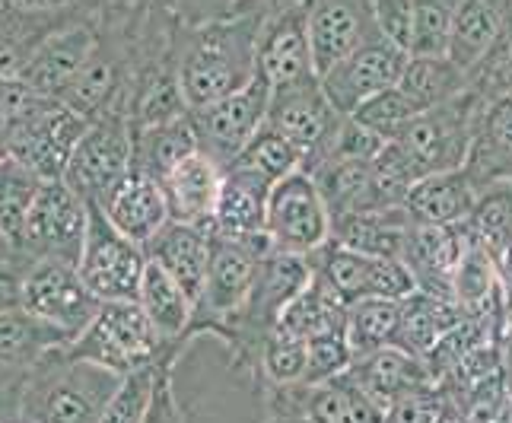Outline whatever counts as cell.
<instances>
[{
    "instance_id": "obj_27",
    "label": "cell",
    "mask_w": 512,
    "mask_h": 423,
    "mask_svg": "<svg viewBox=\"0 0 512 423\" xmlns=\"http://www.w3.org/2000/svg\"><path fill=\"white\" fill-rule=\"evenodd\" d=\"M306 29H309L312 70L319 80L360 48V35H363L357 10L344 4V0H322L309 13Z\"/></svg>"
},
{
    "instance_id": "obj_48",
    "label": "cell",
    "mask_w": 512,
    "mask_h": 423,
    "mask_svg": "<svg viewBox=\"0 0 512 423\" xmlns=\"http://www.w3.org/2000/svg\"><path fill=\"white\" fill-rule=\"evenodd\" d=\"M144 423H185V411H182V404H179V398H175V389H172L169 366H163Z\"/></svg>"
},
{
    "instance_id": "obj_32",
    "label": "cell",
    "mask_w": 512,
    "mask_h": 423,
    "mask_svg": "<svg viewBox=\"0 0 512 423\" xmlns=\"http://www.w3.org/2000/svg\"><path fill=\"white\" fill-rule=\"evenodd\" d=\"M465 74L449 58H411L398 80V90L414 102L417 112L462 99Z\"/></svg>"
},
{
    "instance_id": "obj_28",
    "label": "cell",
    "mask_w": 512,
    "mask_h": 423,
    "mask_svg": "<svg viewBox=\"0 0 512 423\" xmlns=\"http://www.w3.org/2000/svg\"><path fill=\"white\" fill-rule=\"evenodd\" d=\"M344 328H347V306L315 271L309 287L293 299L277 322V334L296 341H312L322 338V334H344Z\"/></svg>"
},
{
    "instance_id": "obj_53",
    "label": "cell",
    "mask_w": 512,
    "mask_h": 423,
    "mask_svg": "<svg viewBox=\"0 0 512 423\" xmlns=\"http://www.w3.org/2000/svg\"><path fill=\"white\" fill-rule=\"evenodd\" d=\"M10 128H13V115L4 109V105H0V144H4V140H7ZM4 153H7V150H4Z\"/></svg>"
},
{
    "instance_id": "obj_5",
    "label": "cell",
    "mask_w": 512,
    "mask_h": 423,
    "mask_svg": "<svg viewBox=\"0 0 512 423\" xmlns=\"http://www.w3.org/2000/svg\"><path fill=\"white\" fill-rule=\"evenodd\" d=\"M274 90L261 74H255L242 90L229 93L226 99L207 105V109L191 112V125L198 134V150L210 160H217L223 169L233 166L242 150L268 125Z\"/></svg>"
},
{
    "instance_id": "obj_43",
    "label": "cell",
    "mask_w": 512,
    "mask_h": 423,
    "mask_svg": "<svg viewBox=\"0 0 512 423\" xmlns=\"http://www.w3.org/2000/svg\"><path fill=\"white\" fill-rule=\"evenodd\" d=\"M353 350L344 334H322V338L306 341V379L303 385H325L344 376L353 366Z\"/></svg>"
},
{
    "instance_id": "obj_21",
    "label": "cell",
    "mask_w": 512,
    "mask_h": 423,
    "mask_svg": "<svg viewBox=\"0 0 512 423\" xmlns=\"http://www.w3.org/2000/svg\"><path fill=\"white\" fill-rule=\"evenodd\" d=\"M147 258L175 277V284L191 296L194 312H198L210 268V229L169 220L163 233L147 245Z\"/></svg>"
},
{
    "instance_id": "obj_45",
    "label": "cell",
    "mask_w": 512,
    "mask_h": 423,
    "mask_svg": "<svg viewBox=\"0 0 512 423\" xmlns=\"http://www.w3.org/2000/svg\"><path fill=\"white\" fill-rule=\"evenodd\" d=\"M388 147V140L379 137L376 131H369L366 125H360L357 118L344 115L338 134H334V144L328 160H360V163H373L379 160V153Z\"/></svg>"
},
{
    "instance_id": "obj_47",
    "label": "cell",
    "mask_w": 512,
    "mask_h": 423,
    "mask_svg": "<svg viewBox=\"0 0 512 423\" xmlns=\"http://www.w3.org/2000/svg\"><path fill=\"white\" fill-rule=\"evenodd\" d=\"M373 16L385 42L411 55L414 39V0H373Z\"/></svg>"
},
{
    "instance_id": "obj_25",
    "label": "cell",
    "mask_w": 512,
    "mask_h": 423,
    "mask_svg": "<svg viewBox=\"0 0 512 423\" xmlns=\"http://www.w3.org/2000/svg\"><path fill=\"white\" fill-rule=\"evenodd\" d=\"M373 163L325 160L322 166H315L309 172L315 179V185H319L328 210H331V220L350 217V214H376V210H385Z\"/></svg>"
},
{
    "instance_id": "obj_31",
    "label": "cell",
    "mask_w": 512,
    "mask_h": 423,
    "mask_svg": "<svg viewBox=\"0 0 512 423\" xmlns=\"http://www.w3.org/2000/svg\"><path fill=\"white\" fill-rule=\"evenodd\" d=\"M194 150H198V134H194L191 115H185L179 121H169V125L144 128V134L134 140V169L163 182Z\"/></svg>"
},
{
    "instance_id": "obj_54",
    "label": "cell",
    "mask_w": 512,
    "mask_h": 423,
    "mask_svg": "<svg viewBox=\"0 0 512 423\" xmlns=\"http://www.w3.org/2000/svg\"><path fill=\"white\" fill-rule=\"evenodd\" d=\"M4 156H7V153H4V144H0V160H4Z\"/></svg>"
},
{
    "instance_id": "obj_12",
    "label": "cell",
    "mask_w": 512,
    "mask_h": 423,
    "mask_svg": "<svg viewBox=\"0 0 512 423\" xmlns=\"http://www.w3.org/2000/svg\"><path fill=\"white\" fill-rule=\"evenodd\" d=\"M408 61H411L408 51L395 48L385 39L363 42L347 61H341L331 74H325L319 80V86H322V93L331 102L334 112L353 115L369 96L398 86Z\"/></svg>"
},
{
    "instance_id": "obj_18",
    "label": "cell",
    "mask_w": 512,
    "mask_h": 423,
    "mask_svg": "<svg viewBox=\"0 0 512 423\" xmlns=\"http://www.w3.org/2000/svg\"><path fill=\"white\" fill-rule=\"evenodd\" d=\"M255 74H258V64L245 61L236 48L229 51V48H223V42L201 45L185 61L182 74H179L188 112L207 109V105L226 99L229 93L242 90Z\"/></svg>"
},
{
    "instance_id": "obj_9",
    "label": "cell",
    "mask_w": 512,
    "mask_h": 423,
    "mask_svg": "<svg viewBox=\"0 0 512 423\" xmlns=\"http://www.w3.org/2000/svg\"><path fill=\"white\" fill-rule=\"evenodd\" d=\"M392 144L401 150L404 163L411 166L414 179H427L436 172H455L468 166L474 131L462 99L439 105V109L420 112L404 134Z\"/></svg>"
},
{
    "instance_id": "obj_6",
    "label": "cell",
    "mask_w": 512,
    "mask_h": 423,
    "mask_svg": "<svg viewBox=\"0 0 512 423\" xmlns=\"http://www.w3.org/2000/svg\"><path fill=\"white\" fill-rule=\"evenodd\" d=\"M99 299L86 290L77 264L61 258H42L23 277V309L35 322L55 328L67 344H74L90 328L99 312Z\"/></svg>"
},
{
    "instance_id": "obj_35",
    "label": "cell",
    "mask_w": 512,
    "mask_h": 423,
    "mask_svg": "<svg viewBox=\"0 0 512 423\" xmlns=\"http://www.w3.org/2000/svg\"><path fill=\"white\" fill-rule=\"evenodd\" d=\"M39 175L13 156L0 160V236L10 242H23L29 207L39 195Z\"/></svg>"
},
{
    "instance_id": "obj_49",
    "label": "cell",
    "mask_w": 512,
    "mask_h": 423,
    "mask_svg": "<svg viewBox=\"0 0 512 423\" xmlns=\"http://www.w3.org/2000/svg\"><path fill=\"white\" fill-rule=\"evenodd\" d=\"M23 309V280L0 274V312Z\"/></svg>"
},
{
    "instance_id": "obj_30",
    "label": "cell",
    "mask_w": 512,
    "mask_h": 423,
    "mask_svg": "<svg viewBox=\"0 0 512 423\" xmlns=\"http://www.w3.org/2000/svg\"><path fill=\"white\" fill-rule=\"evenodd\" d=\"M500 10L493 0H462L452 23V39H449V61L468 74L471 67L487 61V55L500 42Z\"/></svg>"
},
{
    "instance_id": "obj_14",
    "label": "cell",
    "mask_w": 512,
    "mask_h": 423,
    "mask_svg": "<svg viewBox=\"0 0 512 423\" xmlns=\"http://www.w3.org/2000/svg\"><path fill=\"white\" fill-rule=\"evenodd\" d=\"M261 258L264 255H258L249 245L210 233V268H207V287L198 309L210 315L214 334H223L226 322H233L245 309V303H249Z\"/></svg>"
},
{
    "instance_id": "obj_16",
    "label": "cell",
    "mask_w": 512,
    "mask_h": 423,
    "mask_svg": "<svg viewBox=\"0 0 512 423\" xmlns=\"http://www.w3.org/2000/svg\"><path fill=\"white\" fill-rule=\"evenodd\" d=\"M223 179H226V169L217 160H210L204 150L188 153L160 182L169 201L172 223L201 226L214 233V214H217L220 191H223Z\"/></svg>"
},
{
    "instance_id": "obj_13",
    "label": "cell",
    "mask_w": 512,
    "mask_h": 423,
    "mask_svg": "<svg viewBox=\"0 0 512 423\" xmlns=\"http://www.w3.org/2000/svg\"><path fill=\"white\" fill-rule=\"evenodd\" d=\"M86 220H90V204L80 201L64 182H42L39 195L29 207L23 245L45 252V258L77 264L86 236Z\"/></svg>"
},
{
    "instance_id": "obj_19",
    "label": "cell",
    "mask_w": 512,
    "mask_h": 423,
    "mask_svg": "<svg viewBox=\"0 0 512 423\" xmlns=\"http://www.w3.org/2000/svg\"><path fill=\"white\" fill-rule=\"evenodd\" d=\"M271 182H264L258 172L229 166L223 191L214 214V233L223 239L249 242L268 236V201H271Z\"/></svg>"
},
{
    "instance_id": "obj_39",
    "label": "cell",
    "mask_w": 512,
    "mask_h": 423,
    "mask_svg": "<svg viewBox=\"0 0 512 423\" xmlns=\"http://www.w3.org/2000/svg\"><path fill=\"white\" fill-rule=\"evenodd\" d=\"M163 366H147V369H134V373L121 376L118 389L112 395V401L105 404V414L99 423H144L150 401L156 392V382H160Z\"/></svg>"
},
{
    "instance_id": "obj_52",
    "label": "cell",
    "mask_w": 512,
    "mask_h": 423,
    "mask_svg": "<svg viewBox=\"0 0 512 423\" xmlns=\"http://www.w3.org/2000/svg\"><path fill=\"white\" fill-rule=\"evenodd\" d=\"M64 4H70V0H23V7H32V10H51Z\"/></svg>"
},
{
    "instance_id": "obj_40",
    "label": "cell",
    "mask_w": 512,
    "mask_h": 423,
    "mask_svg": "<svg viewBox=\"0 0 512 423\" xmlns=\"http://www.w3.org/2000/svg\"><path fill=\"white\" fill-rule=\"evenodd\" d=\"M417 115L420 112L414 109V102L404 96L398 86H392V90H382L376 96H369L350 118H357L360 125H366L369 131H376L379 137H385L388 144H392V140H398Z\"/></svg>"
},
{
    "instance_id": "obj_51",
    "label": "cell",
    "mask_w": 512,
    "mask_h": 423,
    "mask_svg": "<svg viewBox=\"0 0 512 423\" xmlns=\"http://www.w3.org/2000/svg\"><path fill=\"white\" fill-rule=\"evenodd\" d=\"M500 277H503L506 299H509V306H512V242H509V249H506L503 258H500Z\"/></svg>"
},
{
    "instance_id": "obj_10",
    "label": "cell",
    "mask_w": 512,
    "mask_h": 423,
    "mask_svg": "<svg viewBox=\"0 0 512 423\" xmlns=\"http://www.w3.org/2000/svg\"><path fill=\"white\" fill-rule=\"evenodd\" d=\"M134 169V137L125 121L109 118L86 128L70 153L64 185L86 204H96L121 175Z\"/></svg>"
},
{
    "instance_id": "obj_38",
    "label": "cell",
    "mask_w": 512,
    "mask_h": 423,
    "mask_svg": "<svg viewBox=\"0 0 512 423\" xmlns=\"http://www.w3.org/2000/svg\"><path fill=\"white\" fill-rule=\"evenodd\" d=\"M462 0H414L411 58H446L452 23Z\"/></svg>"
},
{
    "instance_id": "obj_34",
    "label": "cell",
    "mask_w": 512,
    "mask_h": 423,
    "mask_svg": "<svg viewBox=\"0 0 512 423\" xmlns=\"http://www.w3.org/2000/svg\"><path fill=\"white\" fill-rule=\"evenodd\" d=\"M465 226L471 239L500 261L512 242V182L487 185Z\"/></svg>"
},
{
    "instance_id": "obj_4",
    "label": "cell",
    "mask_w": 512,
    "mask_h": 423,
    "mask_svg": "<svg viewBox=\"0 0 512 423\" xmlns=\"http://www.w3.org/2000/svg\"><path fill=\"white\" fill-rule=\"evenodd\" d=\"M147 271V249L125 239L102 217V210L90 204L86 236L77 261V274L99 303H131L137 299L140 277Z\"/></svg>"
},
{
    "instance_id": "obj_15",
    "label": "cell",
    "mask_w": 512,
    "mask_h": 423,
    "mask_svg": "<svg viewBox=\"0 0 512 423\" xmlns=\"http://www.w3.org/2000/svg\"><path fill=\"white\" fill-rule=\"evenodd\" d=\"M96 207L121 236L131 239L134 245H144V249L172 220L163 185L156 182L153 175L137 172V169L121 175V179L96 201Z\"/></svg>"
},
{
    "instance_id": "obj_36",
    "label": "cell",
    "mask_w": 512,
    "mask_h": 423,
    "mask_svg": "<svg viewBox=\"0 0 512 423\" xmlns=\"http://www.w3.org/2000/svg\"><path fill=\"white\" fill-rule=\"evenodd\" d=\"M64 344L55 328L35 322L26 309L0 312V363H35L45 350Z\"/></svg>"
},
{
    "instance_id": "obj_29",
    "label": "cell",
    "mask_w": 512,
    "mask_h": 423,
    "mask_svg": "<svg viewBox=\"0 0 512 423\" xmlns=\"http://www.w3.org/2000/svg\"><path fill=\"white\" fill-rule=\"evenodd\" d=\"M137 303L147 312V319L153 322L156 331H160V338L166 344L179 341L194 319L191 296L175 284V277L166 268H160L153 258H147V271L140 277Z\"/></svg>"
},
{
    "instance_id": "obj_3",
    "label": "cell",
    "mask_w": 512,
    "mask_h": 423,
    "mask_svg": "<svg viewBox=\"0 0 512 423\" xmlns=\"http://www.w3.org/2000/svg\"><path fill=\"white\" fill-rule=\"evenodd\" d=\"M86 118L67 109L58 99H39L20 118H13V128L4 140V150L13 160L29 166L39 182H64V169L70 153L86 134Z\"/></svg>"
},
{
    "instance_id": "obj_26",
    "label": "cell",
    "mask_w": 512,
    "mask_h": 423,
    "mask_svg": "<svg viewBox=\"0 0 512 423\" xmlns=\"http://www.w3.org/2000/svg\"><path fill=\"white\" fill-rule=\"evenodd\" d=\"M90 55H93V35L86 29H67L45 42L39 55L23 67L20 80L32 93L55 99L77 80L80 70L90 64Z\"/></svg>"
},
{
    "instance_id": "obj_37",
    "label": "cell",
    "mask_w": 512,
    "mask_h": 423,
    "mask_svg": "<svg viewBox=\"0 0 512 423\" xmlns=\"http://www.w3.org/2000/svg\"><path fill=\"white\" fill-rule=\"evenodd\" d=\"M233 166L258 172L264 182L277 185V182H284L287 175L306 169V156L299 147H293L287 137H280L271 128H264L252 144L242 150V156Z\"/></svg>"
},
{
    "instance_id": "obj_22",
    "label": "cell",
    "mask_w": 512,
    "mask_h": 423,
    "mask_svg": "<svg viewBox=\"0 0 512 423\" xmlns=\"http://www.w3.org/2000/svg\"><path fill=\"white\" fill-rule=\"evenodd\" d=\"M478 198H481V188L471 179L468 169L436 172V175H427V179H420L411 188L408 201H404V210H408L414 223L455 226L471 217Z\"/></svg>"
},
{
    "instance_id": "obj_20",
    "label": "cell",
    "mask_w": 512,
    "mask_h": 423,
    "mask_svg": "<svg viewBox=\"0 0 512 423\" xmlns=\"http://www.w3.org/2000/svg\"><path fill=\"white\" fill-rule=\"evenodd\" d=\"M468 315L452 296H436V293H411L401 299L398 312V331H395V350H404L417 360H427L436 344L452 334L458 325H465Z\"/></svg>"
},
{
    "instance_id": "obj_7",
    "label": "cell",
    "mask_w": 512,
    "mask_h": 423,
    "mask_svg": "<svg viewBox=\"0 0 512 423\" xmlns=\"http://www.w3.org/2000/svg\"><path fill=\"white\" fill-rule=\"evenodd\" d=\"M309 261L312 271L338 293L347 309L366 303V299H395L398 303V299L417 293L411 268L398 258H373L328 242L325 249L309 255Z\"/></svg>"
},
{
    "instance_id": "obj_41",
    "label": "cell",
    "mask_w": 512,
    "mask_h": 423,
    "mask_svg": "<svg viewBox=\"0 0 512 423\" xmlns=\"http://www.w3.org/2000/svg\"><path fill=\"white\" fill-rule=\"evenodd\" d=\"M258 376L264 385H303L306 379V341L284 338V334H274L264 347L261 363H258Z\"/></svg>"
},
{
    "instance_id": "obj_46",
    "label": "cell",
    "mask_w": 512,
    "mask_h": 423,
    "mask_svg": "<svg viewBox=\"0 0 512 423\" xmlns=\"http://www.w3.org/2000/svg\"><path fill=\"white\" fill-rule=\"evenodd\" d=\"M191 115L188 105H185V96H182V83L179 77H160L156 80L144 102H140V125L144 128H156V125H169V121H179Z\"/></svg>"
},
{
    "instance_id": "obj_42",
    "label": "cell",
    "mask_w": 512,
    "mask_h": 423,
    "mask_svg": "<svg viewBox=\"0 0 512 423\" xmlns=\"http://www.w3.org/2000/svg\"><path fill=\"white\" fill-rule=\"evenodd\" d=\"M481 153L487 156L490 166L512 163V93L493 99V105L484 112L481 137H474V144H471V156H481Z\"/></svg>"
},
{
    "instance_id": "obj_50",
    "label": "cell",
    "mask_w": 512,
    "mask_h": 423,
    "mask_svg": "<svg viewBox=\"0 0 512 423\" xmlns=\"http://www.w3.org/2000/svg\"><path fill=\"white\" fill-rule=\"evenodd\" d=\"M23 67H20V58H16L13 45L0 42V77H20Z\"/></svg>"
},
{
    "instance_id": "obj_2",
    "label": "cell",
    "mask_w": 512,
    "mask_h": 423,
    "mask_svg": "<svg viewBox=\"0 0 512 423\" xmlns=\"http://www.w3.org/2000/svg\"><path fill=\"white\" fill-rule=\"evenodd\" d=\"M163 347L166 341L153 328L137 299H131V303H102L90 328L74 344H67L74 357L93 360L118 376H128L134 369L160 366Z\"/></svg>"
},
{
    "instance_id": "obj_1",
    "label": "cell",
    "mask_w": 512,
    "mask_h": 423,
    "mask_svg": "<svg viewBox=\"0 0 512 423\" xmlns=\"http://www.w3.org/2000/svg\"><path fill=\"white\" fill-rule=\"evenodd\" d=\"M121 376L93 360L51 347L32 363L20 395L26 423H99Z\"/></svg>"
},
{
    "instance_id": "obj_17",
    "label": "cell",
    "mask_w": 512,
    "mask_h": 423,
    "mask_svg": "<svg viewBox=\"0 0 512 423\" xmlns=\"http://www.w3.org/2000/svg\"><path fill=\"white\" fill-rule=\"evenodd\" d=\"M347 376L382 411H388L392 404H398L408 395L436 389V379L427 369V363L404 354V350H395V347H385L379 354L353 360Z\"/></svg>"
},
{
    "instance_id": "obj_24",
    "label": "cell",
    "mask_w": 512,
    "mask_h": 423,
    "mask_svg": "<svg viewBox=\"0 0 512 423\" xmlns=\"http://www.w3.org/2000/svg\"><path fill=\"white\" fill-rule=\"evenodd\" d=\"M411 214L404 207L376 210V214H350L331 220V242L341 249L373 255V258H404L411 236Z\"/></svg>"
},
{
    "instance_id": "obj_44",
    "label": "cell",
    "mask_w": 512,
    "mask_h": 423,
    "mask_svg": "<svg viewBox=\"0 0 512 423\" xmlns=\"http://www.w3.org/2000/svg\"><path fill=\"white\" fill-rule=\"evenodd\" d=\"M112 80H115L112 64L90 61L77 74V80L61 93V102L67 105V109H74L77 115L86 118L93 109H99V105L105 102V96L112 93Z\"/></svg>"
},
{
    "instance_id": "obj_11",
    "label": "cell",
    "mask_w": 512,
    "mask_h": 423,
    "mask_svg": "<svg viewBox=\"0 0 512 423\" xmlns=\"http://www.w3.org/2000/svg\"><path fill=\"white\" fill-rule=\"evenodd\" d=\"M341 118L344 115L334 112L331 102L325 99L319 80H309L303 86H293V90L271 96V112L264 128L287 137L293 147L303 150L306 172H312L315 166H322L328 160Z\"/></svg>"
},
{
    "instance_id": "obj_33",
    "label": "cell",
    "mask_w": 512,
    "mask_h": 423,
    "mask_svg": "<svg viewBox=\"0 0 512 423\" xmlns=\"http://www.w3.org/2000/svg\"><path fill=\"white\" fill-rule=\"evenodd\" d=\"M398 312H401V299H366L347 309V328L344 338L353 350V357L363 360L369 354H379V350L395 344V331H398Z\"/></svg>"
},
{
    "instance_id": "obj_23",
    "label": "cell",
    "mask_w": 512,
    "mask_h": 423,
    "mask_svg": "<svg viewBox=\"0 0 512 423\" xmlns=\"http://www.w3.org/2000/svg\"><path fill=\"white\" fill-rule=\"evenodd\" d=\"M255 58H258V74L268 80L274 93L319 80L309 55V29L306 20H299V16L280 20L268 39L261 42V48H255Z\"/></svg>"
},
{
    "instance_id": "obj_8",
    "label": "cell",
    "mask_w": 512,
    "mask_h": 423,
    "mask_svg": "<svg viewBox=\"0 0 512 423\" xmlns=\"http://www.w3.org/2000/svg\"><path fill=\"white\" fill-rule=\"evenodd\" d=\"M268 236L277 252L315 255L331 242V210L315 179L299 169L271 188L268 201Z\"/></svg>"
}]
</instances>
